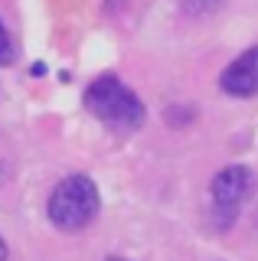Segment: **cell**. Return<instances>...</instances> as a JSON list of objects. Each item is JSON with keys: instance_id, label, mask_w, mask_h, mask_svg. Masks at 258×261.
<instances>
[{"instance_id": "cell-4", "label": "cell", "mask_w": 258, "mask_h": 261, "mask_svg": "<svg viewBox=\"0 0 258 261\" xmlns=\"http://www.w3.org/2000/svg\"><path fill=\"white\" fill-rule=\"evenodd\" d=\"M252 190V173L245 167H225L219 176L213 179V199L219 209H229L236 212V206L248 196Z\"/></svg>"}, {"instance_id": "cell-1", "label": "cell", "mask_w": 258, "mask_h": 261, "mask_svg": "<svg viewBox=\"0 0 258 261\" xmlns=\"http://www.w3.org/2000/svg\"><path fill=\"white\" fill-rule=\"evenodd\" d=\"M85 108L115 130H134L144 121L141 98L115 75H101L85 88Z\"/></svg>"}, {"instance_id": "cell-7", "label": "cell", "mask_w": 258, "mask_h": 261, "mask_svg": "<svg viewBox=\"0 0 258 261\" xmlns=\"http://www.w3.org/2000/svg\"><path fill=\"white\" fill-rule=\"evenodd\" d=\"M111 261H121V258H111Z\"/></svg>"}, {"instance_id": "cell-5", "label": "cell", "mask_w": 258, "mask_h": 261, "mask_svg": "<svg viewBox=\"0 0 258 261\" xmlns=\"http://www.w3.org/2000/svg\"><path fill=\"white\" fill-rule=\"evenodd\" d=\"M10 62H13V43L7 36L4 23H0V65H10Z\"/></svg>"}, {"instance_id": "cell-3", "label": "cell", "mask_w": 258, "mask_h": 261, "mask_svg": "<svg viewBox=\"0 0 258 261\" xmlns=\"http://www.w3.org/2000/svg\"><path fill=\"white\" fill-rule=\"evenodd\" d=\"M222 92L236 95V98H248L258 92V46L242 53L229 69L222 72Z\"/></svg>"}, {"instance_id": "cell-6", "label": "cell", "mask_w": 258, "mask_h": 261, "mask_svg": "<svg viewBox=\"0 0 258 261\" xmlns=\"http://www.w3.org/2000/svg\"><path fill=\"white\" fill-rule=\"evenodd\" d=\"M0 261H7V245H4V239H0Z\"/></svg>"}, {"instance_id": "cell-2", "label": "cell", "mask_w": 258, "mask_h": 261, "mask_svg": "<svg viewBox=\"0 0 258 261\" xmlns=\"http://www.w3.org/2000/svg\"><path fill=\"white\" fill-rule=\"evenodd\" d=\"M98 212V190L88 176H69L49 196V219L62 232L85 228Z\"/></svg>"}]
</instances>
